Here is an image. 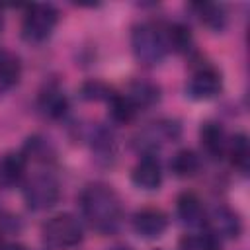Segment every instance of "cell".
Wrapping results in <instances>:
<instances>
[{
    "mask_svg": "<svg viewBox=\"0 0 250 250\" xmlns=\"http://www.w3.org/2000/svg\"><path fill=\"white\" fill-rule=\"evenodd\" d=\"M223 90V74L217 66L209 62H201L197 68H193L191 76L186 84V94L195 102H207L213 100Z\"/></svg>",
    "mask_w": 250,
    "mask_h": 250,
    "instance_id": "8",
    "label": "cell"
},
{
    "mask_svg": "<svg viewBox=\"0 0 250 250\" xmlns=\"http://www.w3.org/2000/svg\"><path fill=\"white\" fill-rule=\"evenodd\" d=\"M21 152L25 154L27 162L29 160H35V162H43V164L53 162L55 156H57L55 145L47 137H43V135H31V137H27V141L23 143Z\"/></svg>",
    "mask_w": 250,
    "mask_h": 250,
    "instance_id": "22",
    "label": "cell"
},
{
    "mask_svg": "<svg viewBox=\"0 0 250 250\" xmlns=\"http://www.w3.org/2000/svg\"><path fill=\"white\" fill-rule=\"evenodd\" d=\"M109 250H133L131 246H125V244H119V246H113V248H109Z\"/></svg>",
    "mask_w": 250,
    "mask_h": 250,
    "instance_id": "26",
    "label": "cell"
},
{
    "mask_svg": "<svg viewBox=\"0 0 250 250\" xmlns=\"http://www.w3.org/2000/svg\"><path fill=\"white\" fill-rule=\"evenodd\" d=\"M164 37L168 45V53H189L193 49V35L186 23L174 21V23H164Z\"/></svg>",
    "mask_w": 250,
    "mask_h": 250,
    "instance_id": "20",
    "label": "cell"
},
{
    "mask_svg": "<svg viewBox=\"0 0 250 250\" xmlns=\"http://www.w3.org/2000/svg\"><path fill=\"white\" fill-rule=\"evenodd\" d=\"M80 213L100 234H113L123 221V205L117 191L107 184H88L78 195Z\"/></svg>",
    "mask_w": 250,
    "mask_h": 250,
    "instance_id": "1",
    "label": "cell"
},
{
    "mask_svg": "<svg viewBox=\"0 0 250 250\" xmlns=\"http://www.w3.org/2000/svg\"><path fill=\"white\" fill-rule=\"evenodd\" d=\"M199 143H201V148L203 152L213 158V160H219L225 156V150H227V143H229V135L225 131V127L215 121V119H207L201 123L199 127Z\"/></svg>",
    "mask_w": 250,
    "mask_h": 250,
    "instance_id": "12",
    "label": "cell"
},
{
    "mask_svg": "<svg viewBox=\"0 0 250 250\" xmlns=\"http://www.w3.org/2000/svg\"><path fill=\"white\" fill-rule=\"evenodd\" d=\"M4 246V238H2V230H0V248Z\"/></svg>",
    "mask_w": 250,
    "mask_h": 250,
    "instance_id": "28",
    "label": "cell"
},
{
    "mask_svg": "<svg viewBox=\"0 0 250 250\" xmlns=\"http://www.w3.org/2000/svg\"><path fill=\"white\" fill-rule=\"evenodd\" d=\"M27 170V158L21 150H6L0 154V188H16Z\"/></svg>",
    "mask_w": 250,
    "mask_h": 250,
    "instance_id": "13",
    "label": "cell"
},
{
    "mask_svg": "<svg viewBox=\"0 0 250 250\" xmlns=\"http://www.w3.org/2000/svg\"><path fill=\"white\" fill-rule=\"evenodd\" d=\"M131 51L139 64L156 66L168 55L164 25L154 21H141L131 29Z\"/></svg>",
    "mask_w": 250,
    "mask_h": 250,
    "instance_id": "2",
    "label": "cell"
},
{
    "mask_svg": "<svg viewBox=\"0 0 250 250\" xmlns=\"http://www.w3.org/2000/svg\"><path fill=\"white\" fill-rule=\"evenodd\" d=\"M59 10L53 4H31L25 8L21 20V37L27 43H43L47 41L57 23H59Z\"/></svg>",
    "mask_w": 250,
    "mask_h": 250,
    "instance_id": "4",
    "label": "cell"
},
{
    "mask_svg": "<svg viewBox=\"0 0 250 250\" xmlns=\"http://www.w3.org/2000/svg\"><path fill=\"white\" fill-rule=\"evenodd\" d=\"M0 250H27V248L20 242H4V246Z\"/></svg>",
    "mask_w": 250,
    "mask_h": 250,
    "instance_id": "25",
    "label": "cell"
},
{
    "mask_svg": "<svg viewBox=\"0 0 250 250\" xmlns=\"http://www.w3.org/2000/svg\"><path fill=\"white\" fill-rule=\"evenodd\" d=\"M176 215L186 227H203L205 205L193 191H182L176 199Z\"/></svg>",
    "mask_w": 250,
    "mask_h": 250,
    "instance_id": "14",
    "label": "cell"
},
{
    "mask_svg": "<svg viewBox=\"0 0 250 250\" xmlns=\"http://www.w3.org/2000/svg\"><path fill=\"white\" fill-rule=\"evenodd\" d=\"M156 250H162V248H156Z\"/></svg>",
    "mask_w": 250,
    "mask_h": 250,
    "instance_id": "29",
    "label": "cell"
},
{
    "mask_svg": "<svg viewBox=\"0 0 250 250\" xmlns=\"http://www.w3.org/2000/svg\"><path fill=\"white\" fill-rule=\"evenodd\" d=\"M21 78L20 57L4 47H0V96L10 92Z\"/></svg>",
    "mask_w": 250,
    "mask_h": 250,
    "instance_id": "18",
    "label": "cell"
},
{
    "mask_svg": "<svg viewBox=\"0 0 250 250\" xmlns=\"http://www.w3.org/2000/svg\"><path fill=\"white\" fill-rule=\"evenodd\" d=\"M70 102L57 84H47L37 96V109L45 119L57 121L68 113Z\"/></svg>",
    "mask_w": 250,
    "mask_h": 250,
    "instance_id": "11",
    "label": "cell"
},
{
    "mask_svg": "<svg viewBox=\"0 0 250 250\" xmlns=\"http://www.w3.org/2000/svg\"><path fill=\"white\" fill-rule=\"evenodd\" d=\"M178 250H221V244L211 234L199 232V234H186L180 240Z\"/></svg>",
    "mask_w": 250,
    "mask_h": 250,
    "instance_id": "24",
    "label": "cell"
},
{
    "mask_svg": "<svg viewBox=\"0 0 250 250\" xmlns=\"http://www.w3.org/2000/svg\"><path fill=\"white\" fill-rule=\"evenodd\" d=\"M105 104H107V115L115 125H129L139 115V109L133 105V102L125 94L115 92Z\"/></svg>",
    "mask_w": 250,
    "mask_h": 250,
    "instance_id": "21",
    "label": "cell"
},
{
    "mask_svg": "<svg viewBox=\"0 0 250 250\" xmlns=\"http://www.w3.org/2000/svg\"><path fill=\"white\" fill-rule=\"evenodd\" d=\"M115 94V90L105 84L104 80H86L80 88V98L86 102H107L111 96Z\"/></svg>",
    "mask_w": 250,
    "mask_h": 250,
    "instance_id": "23",
    "label": "cell"
},
{
    "mask_svg": "<svg viewBox=\"0 0 250 250\" xmlns=\"http://www.w3.org/2000/svg\"><path fill=\"white\" fill-rule=\"evenodd\" d=\"M188 8L193 12V16L205 27H209L213 31H223L227 27L229 14H227L223 4H217V2H191Z\"/></svg>",
    "mask_w": 250,
    "mask_h": 250,
    "instance_id": "15",
    "label": "cell"
},
{
    "mask_svg": "<svg viewBox=\"0 0 250 250\" xmlns=\"http://www.w3.org/2000/svg\"><path fill=\"white\" fill-rule=\"evenodd\" d=\"M162 164L156 154H143L131 170V182L145 191H154L162 186Z\"/></svg>",
    "mask_w": 250,
    "mask_h": 250,
    "instance_id": "10",
    "label": "cell"
},
{
    "mask_svg": "<svg viewBox=\"0 0 250 250\" xmlns=\"http://www.w3.org/2000/svg\"><path fill=\"white\" fill-rule=\"evenodd\" d=\"M4 27V12H2V6H0V31Z\"/></svg>",
    "mask_w": 250,
    "mask_h": 250,
    "instance_id": "27",
    "label": "cell"
},
{
    "mask_svg": "<svg viewBox=\"0 0 250 250\" xmlns=\"http://www.w3.org/2000/svg\"><path fill=\"white\" fill-rule=\"evenodd\" d=\"M23 201L31 211H45L59 203L61 199V186L57 178L49 172H37L25 180L23 188Z\"/></svg>",
    "mask_w": 250,
    "mask_h": 250,
    "instance_id": "5",
    "label": "cell"
},
{
    "mask_svg": "<svg viewBox=\"0 0 250 250\" xmlns=\"http://www.w3.org/2000/svg\"><path fill=\"white\" fill-rule=\"evenodd\" d=\"M182 135V125L178 119H158L148 123L145 129L139 131L135 137V148L143 154H154L158 148H162L168 143H176Z\"/></svg>",
    "mask_w": 250,
    "mask_h": 250,
    "instance_id": "6",
    "label": "cell"
},
{
    "mask_svg": "<svg viewBox=\"0 0 250 250\" xmlns=\"http://www.w3.org/2000/svg\"><path fill=\"white\" fill-rule=\"evenodd\" d=\"M125 96L133 102V105L139 111H143V109H148L160 102V88H158V84H154L150 80L137 78L129 84Z\"/></svg>",
    "mask_w": 250,
    "mask_h": 250,
    "instance_id": "16",
    "label": "cell"
},
{
    "mask_svg": "<svg viewBox=\"0 0 250 250\" xmlns=\"http://www.w3.org/2000/svg\"><path fill=\"white\" fill-rule=\"evenodd\" d=\"M168 223H170L168 215L158 207H143V209L135 211V215L131 219L133 230L141 238H146V240L160 238L166 232Z\"/></svg>",
    "mask_w": 250,
    "mask_h": 250,
    "instance_id": "9",
    "label": "cell"
},
{
    "mask_svg": "<svg viewBox=\"0 0 250 250\" xmlns=\"http://www.w3.org/2000/svg\"><path fill=\"white\" fill-rule=\"evenodd\" d=\"M201 170V156L193 148H180L170 158V172L176 178H193Z\"/></svg>",
    "mask_w": 250,
    "mask_h": 250,
    "instance_id": "19",
    "label": "cell"
},
{
    "mask_svg": "<svg viewBox=\"0 0 250 250\" xmlns=\"http://www.w3.org/2000/svg\"><path fill=\"white\" fill-rule=\"evenodd\" d=\"M203 227L207 229V234H211L217 240H232V238H238L242 232L240 215L223 203L213 205L211 209H205Z\"/></svg>",
    "mask_w": 250,
    "mask_h": 250,
    "instance_id": "7",
    "label": "cell"
},
{
    "mask_svg": "<svg viewBox=\"0 0 250 250\" xmlns=\"http://www.w3.org/2000/svg\"><path fill=\"white\" fill-rule=\"evenodd\" d=\"M225 156H229V162L236 172L246 176L248 168H250V143H248V137L244 133H236V135L229 137Z\"/></svg>",
    "mask_w": 250,
    "mask_h": 250,
    "instance_id": "17",
    "label": "cell"
},
{
    "mask_svg": "<svg viewBox=\"0 0 250 250\" xmlns=\"http://www.w3.org/2000/svg\"><path fill=\"white\" fill-rule=\"evenodd\" d=\"M41 238L47 248L53 250H70L78 246L84 238L82 223L70 213H59L43 223Z\"/></svg>",
    "mask_w": 250,
    "mask_h": 250,
    "instance_id": "3",
    "label": "cell"
}]
</instances>
